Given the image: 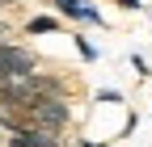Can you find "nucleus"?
Segmentation results:
<instances>
[{
    "label": "nucleus",
    "instance_id": "423d86ee",
    "mask_svg": "<svg viewBox=\"0 0 152 147\" xmlns=\"http://www.w3.org/2000/svg\"><path fill=\"white\" fill-rule=\"evenodd\" d=\"M131 67H135V76H140V80H148V76H152V67H148L144 55H131Z\"/></svg>",
    "mask_w": 152,
    "mask_h": 147
},
{
    "label": "nucleus",
    "instance_id": "1a4fd4ad",
    "mask_svg": "<svg viewBox=\"0 0 152 147\" xmlns=\"http://www.w3.org/2000/svg\"><path fill=\"white\" fill-rule=\"evenodd\" d=\"M13 4H17V0H0V13H4V9H13Z\"/></svg>",
    "mask_w": 152,
    "mask_h": 147
},
{
    "label": "nucleus",
    "instance_id": "0eeeda50",
    "mask_svg": "<svg viewBox=\"0 0 152 147\" xmlns=\"http://www.w3.org/2000/svg\"><path fill=\"white\" fill-rule=\"evenodd\" d=\"M68 147H106V143H97V139H89V135H80V139H72Z\"/></svg>",
    "mask_w": 152,
    "mask_h": 147
},
{
    "label": "nucleus",
    "instance_id": "7ed1b4c3",
    "mask_svg": "<svg viewBox=\"0 0 152 147\" xmlns=\"http://www.w3.org/2000/svg\"><path fill=\"white\" fill-rule=\"evenodd\" d=\"M4 147H68L64 135H51V130H13L4 135Z\"/></svg>",
    "mask_w": 152,
    "mask_h": 147
},
{
    "label": "nucleus",
    "instance_id": "6e6552de",
    "mask_svg": "<svg viewBox=\"0 0 152 147\" xmlns=\"http://www.w3.org/2000/svg\"><path fill=\"white\" fill-rule=\"evenodd\" d=\"M114 4H118L123 13H140V9H144V4H140V0H114Z\"/></svg>",
    "mask_w": 152,
    "mask_h": 147
},
{
    "label": "nucleus",
    "instance_id": "f03ea898",
    "mask_svg": "<svg viewBox=\"0 0 152 147\" xmlns=\"http://www.w3.org/2000/svg\"><path fill=\"white\" fill-rule=\"evenodd\" d=\"M55 17H68V21H80V25H106L97 0H55Z\"/></svg>",
    "mask_w": 152,
    "mask_h": 147
},
{
    "label": "nucleus",
    "instance_id": "20e7f679",
    "mask_svg": "<svg viewBox=\"0 0 152 147\" xmlns=\"http://www.w3.org/2000/svg\"><path fill=\"white\" fill-rule=\"evenodd\" d=\"M21 34H26V38H42V34H59V17H55V13H38V17H30V21L21 25Z\"/></svg>",
    "mask_w": 152,
    "mask_h": 147
},
{
    "label": "nucleus",
    "instance_id": "39448f33",
    "mask_svg": "<svg viewBox=\"0 0 152 147\" xmlns=\"http://www.w3.org/2000/svg\"><path fill=\"white\" fill-rule=\"evenodd\" d=\"M72 46H76V55H80L85 63H93V59H97V46H93L89 38H80V34H76V38H72Z\"/></svg>",
    "mask_w": 152,
    "mask_h": 147
},
{
    "label": "nucleus",
    "instance_id": "f257e3e1",
    "mask_svg": "<svg viewBox=\"0 0 152 147\" xmlns=\"http://www.w3.org/2000/svg\"><path fill=\"white\" fill-rule=\"evenodd\" d=\"M34 71H42V59L30 42H9V38L0 42V97L13 88V80L34 76Z\"/></svg>",
    "mask_w": 152,
    "mask_h": 147
}]
</instances>
